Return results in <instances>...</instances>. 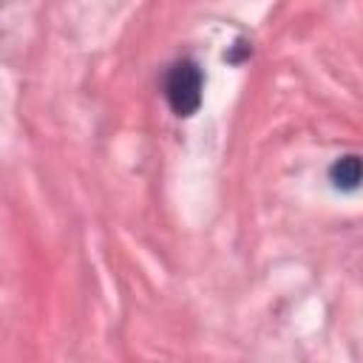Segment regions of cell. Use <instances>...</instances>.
Listing matches in <instances>:
<instances>
[{
  "instance_id": "cell-2",
  "label": "cell",
  "mask_w": 363,
  "mask_h": 363,
  "mask_svg": "<svg viewBox=\"0 0 363 363\" xmlns=\"http://www.w3.org/2000/svg\"><path fill=\"white\" fill-rule=\"evenodd\" d=\"M360 159L357 156H343V159H337L335 164H332V170H329V176H332V182H335V187H340V190H354L357 184H360Z\"/></svg>"
},
{
  "instance_id": "cell-1",
  "label": "cell",
  "mask_w": 363,
  "mask_h": 363,
  "mask_svg": "<svg viewBox=\"0 0 363 363\" xmlns=\"http://www.w3.org/2000/svg\"><path fill=\"white\" fill-rule=\"evenodd\" d=\"M167 99L176 116H193L201 105V71L196 62L184 60L173 65L167 77Z\"/></svg>"
}]
</instances>
